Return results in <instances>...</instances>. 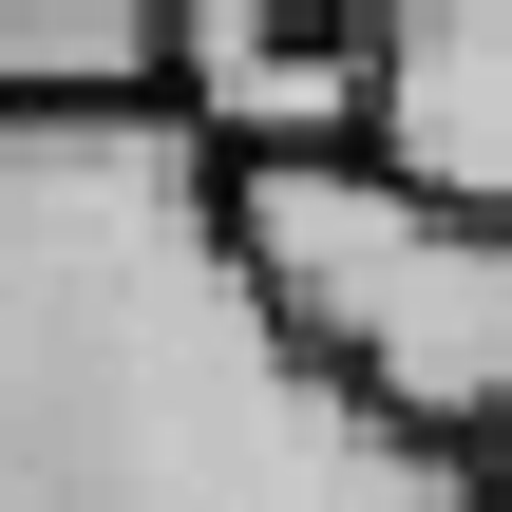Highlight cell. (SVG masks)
Here are the masks:
<instances>
[{
    "label": "cell",
    "instance_id": "obj_1",
    "mask_svg": "<svg viewBox=\"0 0 512 512\" xmlns=\"http://www.w3.org/2000/svg\"><path fill=\"white\" fill-rule=\"evenodd\" d=\"M0 512H494L456 437L361 418L247 285L209 133L0 114Z\"/></svg>",
    "mask_w": 512,
    "mask_h": 512
},
{
    "label": "cell",
    "instance_id": "obj_2",
    "mask_svg": "<svg viewBox=\"0 0 512 512\" xmlns=\"http://www.w3.org/2000/svg\"><path fill=\"white\" fill-rule=\"evenodd\" d=\"M228 171V247L266 285V323L399 437H494L512 418V209L418 190L380 133L323 152H209Z\"/></svg>",
    "mask_w": 512,
    "mask_h": 512
},
{
    "label": "cell",
    "instance_id": "obj_3",
    "mask_svg": "<svg viewBox=\"0 0 512 512\" xmlns=\"http://www.w3.org/2000/svg\"><path fill=\"white\" fill-rule=\"evenodd\" d=\"M171 114L209 152H323L380 114V0H171Z\"/></svg>",
    "mask_w": 512,
    "mask_h": 512
},
{
    "label": "cell",
    "instance_id": "obj_4",
    "mask_svg": "<svg viewBox=\"0 0 512 512\" xmlns=\"http://www.w3.org/2000/svg\"><path fill=\"white\" fill-rule=\"evenodd\" d=\"M418 190L512 209V0H380V114H361Z\"/></svg>",
    "mask_w": 512,
    "mask_h": 512
},
{
    "label": "cell",
    "instance_id": "obj_5",
    "mask_svg": "<svg viewBox=\"0 0 512 512\" xmlns=\"http://www.w3.org/2000/svg\"><path fill=\"white\" fill-rule=\"evenodd\" d=\"M171 0H0V114H152Z\"/></svg>",
    "mask_w": 512,
    "mask_h": 512
},
{
    "label": "cell",
    "instance_id": "obj_6",
    "mask_svg": "<svg viewBox=\"0 0 512 512\" xmlns=\"http://www.w3.org/2000/svg\"><path fill=\"white\" fill-rule=\"evenodd\" d=\"M475 494H494V512H512V418H494V437H475Z\"/></svg>",
    "mask_w": 512,
    "mask_h": 512
}]
</instances>
